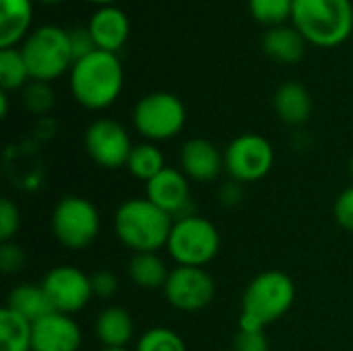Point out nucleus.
<instances>
[{
    "instance_id": "obj_6",
    "label": "nucleus",
    "mask_w": 353,
    "mask_h": 351,
    "mask_svg": "<svg viewBox=\"0 0 353 351\" xmlns=\"http://www.w3.org/2000/svg\"><path fill=\"white\" fill-rule=\"evenodd\" d=\"M132 124L149 143L170 141L178 137L186 124V108L182 99L168 91H155L141 97L132 110Z\"/></svg>"
},
{
    "instance_id": "obj_13",
    "label": "nucleus",
    "mask_w": 353,
    "mask_h": 351,
    "mask_svg": "<svg viewBox=\"0 0 353 351\" xmlns=\"http://www.w3.org/2000/svg\"><path fill=\"white\" fill-rule=\"evenodd\" d=\"M145 197L172 217L190 215V184L180 168H165L145 184Z\"/></svg>"
},
{
    "instance_id": "obj_29",
    "label": "nucleus",
    "mask_w": 353,
    "mask_h": 351,
    "mask_svg": "<svg viewBox=\"0 0 353 351\" xmlns=\"http://www.w3.org/2000/svg\"><path fill=\"white\" fill-rule=\"evenodd\" d=\"M21 225V213L10 199L0 201V240L10 242Z\"/></svg>"
},
{
    "instance_id": "obj_16",
    "label": "nucleus",
    "mask_w": 353,
    "mask_h": 351,
    "mask_svg": "<svg viewBox=\"0 0 353 351\" xmlns=\"http://www.w3.org/2000/svg\"><path fill=\"white\" fill-rule=\"evenodd\" d=\"M89 31L93 35V41L97 50L116 54L130 35V21L124 10L118 6H99L93 17L89 19Z\"/></svg>"
},
{
    "instance_id": "obj_7",
    "label": "nucleus",
    "mask_w": 353,
    "mask_h": 351,
    "mask_svg": "<svg viewBox=\"0 0 353 351\" xmlns=\"http://www.w3.org/2000/svg\"><path fill=\"white\" fill-rule=\"evenodd\" d=\"M296 300V285L281 271H265L256 275L244 290L242 312L259 319L265 327L290 312Z\"/></svg>"
},
{
    "instance_id": "obj_40",
    "label": "nucleus",
    "mask_w": 353,
    "mask_h": 351,
    "mask_svg": "<svg viewBox=\"0 0 353 351\" xmlns=\"http://www.w3.org/2000/svg\"><path fill=\"white\" fill-rule=\"evenodd\" d=\"M350 174H352V178H353V157H352V161H350Z\"/></svg>"
},
{
    "instance_id": "obj_14",
    "label": "nucleus",
    "mask_w": 353,
    "mask_h": 351,
    "mask_svg": "<svg viewBox=\"0 0 353 351\" xmlns=\"http://www.w3.org/2000/svg\"><path fill=\"white\" fill-rule=\"evenodd\" d=\"M83 333L74 319L64 312H50L33 323V351H79Z\"/></svg>"
},
{
    "instance_id": "obj_8",
    "label": "nucleus",
    "mask_w": 353,
    "mask_h": 351,
    "mask_svg": "<svg viewBox=\"0 0 353 351\" xmlns=\"http://www.w3.org/2000/svg\"><path fill=\"white\" fill-rule=\"evenodd\" d=\"M101 228L97 207L85 197H64L52 213L54 238L68 250L89 248Z\"/></svg>"
},
{
    "instance_id": "obj_32",
    "label": "nucleus",
    "mask_w": 353,
    "mask_h": 351,
    "mask_svg": "<svg viewBox=\"0 0 353 351\" xmlns=\"http://www.w3.org/2000/svg\"><path fill=\"white\" fill-rule=\"evenodd\" d=\"M91 288H93V296L101 300H110L118 292V277L112 271H97L91 275Z\"/></svg>"
},
{
    "instance_id": "obj_19",
    "label": "nucleus",
    "mask_w": 353,
    "mask_h": 351,
    "mask_svg": "<svg viewBox=\"0 0 353 351\" xmlns=\"http://www.w3.org/2000/svg\"><path fill=\"white\" fill-rule=\"evenodd\" d=\"M306 39L296 27L277 25L263 35V50L269 58L281 64H296L306 52Z\"/></svg>"
},
{
    "instance_id": "obj_31",
    "label": "nucleus",
    "mask_w": 353,
    "mask_h": 351,
    "mask_svg": "<svg viewBox=\"0 0 353 351\" xmlns=\"http://www.w3.org/2000/svg\"><path fill=\"white\" fill-rule=\"evenodd\" d=\"M25 265V252L12 244V242H2V248H0V269L2 273L6 275H12V273H19Z\"/></svg>"
},
{
    "instance_id": "obj_23",
    "label": "nucleus",
    "mask_w": 353,
    "mask_h": 351,
    "mask_svg": "<svg viewBox=\"0 0 353 351\" xmlns=\"http://www.w3.org/2000/svg\"><path fill=\"white\" fill-rule=\"evenodd\" d=\"M0 351H33V323L6 306L0 310Z\"/></svg>"
},
{
    "instance_id": "obj_4",
    "label": "nucleus",
    "mask_w": 353,
    "mask_h": 351,
    "mask_svg": "<svg viewBox=\"0 0 353 351\" xmlns=\"http://www.w3.org/2000/svg\"><path fill=\"white\" fill-rule=\"evenodd\" d=\"M27 62L31 81L52 83L72 68L74 56L70 48V35L58 25H41L33 29L21 48Z\"/></svg>"
},
{
    "instance_id": "obj_33",
    "label": "nucleus",
    "mask_w": 353,
    "mask_h": 351,
    "mask_svg": "<svg viewBox=\"0 0 353 351\" xmlns=\"http://www.w3.org/2000/svg\"><path fill=\"white\" fill-rule=\"evenodd\" d=\"M335 219L343 230L353 232V186L345 188L337 197V201H335Z\"/></svg>"
},
{
    "instance_id": "obj_1",
    "label": "nucleus",
    "mask_w": 353,
    "mask_h": 351,
    "mask_svg": "<svg viewBox=\"0 0 353 351\" xmlns=\"http://www.w3.org/2000/svg\"><path fill=\"white\" fill-rule=\"evenodd\" d=\"M124 70L116 54L95 50L70 68L72 97L87 110H105L122 93Z\"/></svg>"
},
{
    "instance_id": "obj_15",
    "label": "nucleus",
    "mask_w": 353,
    "mask_h": 351,
    "mask_svg": "<svg viewBox=\"0 0 353 351\" xmlns=\"http://www.w3.org/2000/svg\"><path fill=\"white\" fill-rule=\"evenodd\" d=\"M180 170L188 180L213 182L221 172H225L223 153L209 139H188L180 151Z\"/></svg>"
},
{
    "instance_id": "obj_5",
    "label": "nucleus",
    "mask_w": 353,
    "mask_h": 351,
    "mask_svg": "<svg viewBox=\"0 0 353 351\" xmlns=\"http://www.w3.org/2000/svg\"><path fill=\"white\" fill-rule=\"evenodd\" d=\"M221 246L219 230L205 217L199 215H184L174 219L168 252L180 267H203L209 265Z\"/></svg>"
},
{
    "instance_id": "obj_24",
    "label": "nucleus",
    "mask_w": 353,
    "mask_h": 351,
    "mask_svg": "<svg viewBox=\"0 0 353 351\" xmlns=\"http://www.w3.org/2000/svg\"><path fill=\"white\" fill-rule=\"evenodd\" d=\"M165 166V155L163 151L155 145V143H139L132 147L126 170L130 172V176H134L141 182H149L153 180L159 172H163Z\"/></svg>"
},
{
    "instance_id": "obj_17",
    "label": "nucleus",
    "mask_w": 353,
    "mask_h": 351,
    "mask_svg": "<svg viewBox=\"0 0 353 351\" xmlns=\"http://www.w3.org/2000/svg\"><path fill=\"white\" fill-rule=\"evenodd\" d=\"M275 114L292 126H302L312 114V97L308 89L298 81H288L277 87L273 97Z\"/></svg>"
},
{
    "instance_id": "obj_3",
    "label": "nucleus",
    "mask_w": 353,
    "mask_h": 351,
    "mask_svg": "<svg viewBox=\"0 0 353 351\" xmlns=\"http://www.w3.org/2000/svg\"><path fill=\"white\" fill-rule=\"evenodd\" d=\"M294 27L319 48H337L353 31L352 0H294Z\"/></svg>"
},
{
    "instance_id": "obj_9",
    "label": "nucleus",
    "mask_w": 353,
    "mask_h": 351,
    "mask_svg": "<svg viewBox=\"0 0 353 351\" xmlns=\"http://www.w3.org/2000/svg\"><path fill=\"white\" fill-rule=\"evenodd\" d=\"M223 163L232 180L250 184L263 180L271 172L275 163V151L265 137L256 132H244L225 147Z\"/></svg>"
},
{
    "instance_id": "obj_28",
    "label": "nucleus",
    "mask_w": 353,
    "mask_h": 351,
    "mask_svg": "<svg viewBox=\"0 0 353 351\" xmlns=\"http://www.w3.org/2000/svg\"><path fill=\"white\" fill-rule=\"evenodd\" d=\"M23 101H25V108L29 112H33V114H46L54 106V91L50 87V83L31 81L23 89Z\"/></svg>"
},
{
    "instance_id": "obj_38",
    "label": "nucleus",
    "mask_w": 353,
    "mask_h": 351,
    "mask_svg": "<svg viewBox=\"0 0 353 351\" xmlns=\"http://www.w3.org/2000/svg\"><path fill=\"white\" fill-rule=\"evenodd\" d=\"M99 351H128L126 348H103V350Z\"/></svg>"
},
{
    "instance_id": "obj_35",
    "label": "nucleus",
    "mask_w": 353,
    "mask_h": 351,
    "mask_svg": "<svg viewBox=\"0 0 353 351\" xmlns=\"http://www.w3.org/2000/svg\"><path fill=\"white\" fill-rule=\"evenodd\" d=\"M242 197H244V188L236 180H230L219 188V201L223 207H238Z\"/></svg>"
},
{
    "instance_id": "obj_26",
    "label": "nucleus",
    "mask_w": 353,
    "mask_h": 351,
    "mask_svg": "<svg viewBox=\"0 0 353 351\" xmlns=\"http://www.w3.org/2000/svg\"><path fill=\"white\" fill-rule=\"evenodd\" d=\"M248 8L259 23L277 27L292 19L294 0H248Z\"/></svg>"
},
{
    "instance_id": "obj_25",
    "label": "nucleus",
    "mask_w": 353,
    "mask_h": 351,
    "mask_svg": "<svg viewBox=\"0 0 353 351\" xmlns=\"http://www.w3.org/2000/svg\"><path fill=\"white\" fill-rule=\"evenodd\" d=\"M31 79L27 62L17 48H0V87L2 91L10 93L21 87H27Z\"/></svg>"
},
{
    "instance_id": "obj_2",
    "label": "nucleus",
    "mask_w": 353,
    "mask_h": 351,
    "mask_svg": "<svg viewBox=\"0 0 353 351\" xmlns=\"http://www.w3.org/2000/svg\"><path fill=\"white\" fill-rule=\"evenodd\" d=\"M174 217L153 205L147 197L124 201L114 215L118 240L137 252H157L168 246Z\"/></svg>"
},
{
    "instance_id": "obj_22",
    "label": "nucleus",
    "mask_w": 353,
    "mask_h": 351,
    "mask_svg": "<svg viewBox=\"0 0 353 351\" xmlns=\"http://www.w3.org/2000/svg\"><path fill=\"white\" fill-rule=\"evenodd\" d=\"M128 277L143 290H163L170 269L157 252H137L128 263Z\"/></svg>"
},
{
    "instance_id": "obj_12",
    "label": "nucleus",
    "mask_w": 353,
    "mask_h": 351,
    "mask_svg": "<svg viewBox=\"0 0 353 351\" xmlns=\"http://www.w3.org/2000/svg\"><path fill=\"white\" fill-rule=\"evenodd\" d=\"M41 288L46 290L54 310L64 314L81 312L93 298L91 277L72 265H58L50 269L41 279Z\"/></svg>"
},
{
    "instance_id": "obj_11",
    "label": "nucleus",
    "mask_w": 353,
    "mask_h": 351,
    "mask_svg": "<svg viewBox=\"0 0 353 351\" xmlns=\"http://www.w3.org/2000/svg\"><path fill=\"white\" fill-rule=\"evenodd\" d=\"M132 147L134 145L128 130L120 122L110 118H99L91 122L85 132V149L89 157L105 170L126 168Z\"/></svg>"
},
{
    "instance_id": "obj_20",
    "label": "nucleus",
    "mask_w": 353,
    "mask_h": 351,
    "mask_svg": "<svg viewBox=\"0 0 353 351\" xmlns=\"http://www.w3.org/2000/svg\"><path fill=\"white\" fill-rule=\"evenodd\" d=\"M33 21V0H0V48H14Z\"/></svg>"
},
{
    "instance_id": "obj_34",
    "label": "nucleus",
    "mask_w": 353,
    "mask_h": 351,
    "mask_svg": "<svg viewBox=\"0 0 353 351\" xmlns=\"http://www.w3.org/2000/svg\"><path fill=\"white\" fill-rule=\"evenodd\" d=\"M232 351H269V339L263 333H246V331H238V335L234 337Z\"/></svg>"
},
{
    "instance_id": "obj_27",
    "label": "nucleus",
    "mask_w": 353,
    "mask_h": 351,
    "mask_svg": "<svg viewBox=\"0 0 353 351\" xmlns=\"http://www.w3.org/2000/svg\"><path fill=\"white\" fill-rule=\"evenodd\" d=\"M134 351H188L184 339L168 329V327H153L149 331H145L139 341Z\"/></svg>"
},
{
    "instance_id": "obj_21",
    "label": "nucleus",
    "mask_w": 353,
    "mask_h": 351,
    "mask_svg": "<svg viewBox=\"0 0 353 351\" xmlns=\"http://www.w3.org/2000/svg\"><path fill=\"white\" fill-rule=\"evenodd\" d=\"M6 308L21 314L29 323H37L39 319L54 312V306H52L46 290L41 288V283L39 285L21 283V285L12 288L8 298H6Z\"/></svg>"
},
{
    "instance_id": "obj_37",
    "label": "nucleus",
    "mask_w": 353,
    "mask_h": 351,
    "mask_svg": "<svg viewBox=\"0 0 353 351\" xmlns=\"http://www.w3.org/2000/svg\"><path fill=\"white\" fill-rule=\"evenodd\" d=\"M87 2H93V4H99V6H110V4H114L116 0H87Z\"/></svg>"
},
{
    "instance_id": "obj_10",
    "label": "nucleus",
    "mask_w": 353,
    "mask_h": 351,
    "mask_svg": "<svg viewBox=\"0 0 353 351\" xmlns=\"http://www.w3.org/2000/svg\"><path fill=\"white\" fill-rule=\"evenodd\" d=\"M168 304L180 312H199L215 298V279L203 267H176L163 285Z\"/></svg>"
},
{
    "instance_id": "obj_30",
    "label": "nucleus",
    "mask_w": 353,
    "mask_h": 351,
    "mask_svg": "<svg viewBox=\"0 0 353 351\" xmlns=\"http://www.w3.org/2000/svg\"><path fill=\"white\" fill-rule=\"evenodd\" d=\"M68 35H70V48H72L74 62L81 60V58H85V56H89L91 52L97 50L89 27H74V29L68 31Z\"/></svg>"
},
{
    "instance_id": "obj_36",
    "label": "nucleus",
    "mask_w": 353,
    "mask_h": 351,
    "mask_svg": "<svg viewBox=\"0 0 353 351\" xmlns=\"http://www.w3.org/2000/svg\"><path fill=\"white\" fill-rule=\"evenodd\" d=\"M6 114H8V93L2 91L0 93V116L6 118Z\"/></svg>"
},
{
    "instance_id": "obj_18",
    "label": "nucleus",
    "mask_w": 353,
    "mask_h": 351,
    "mask_svg": "<svg viewBox=\"0 0 353 351\" xmlns=\"http://www.w3.org/2000/svg\"><path fill=\"white\" fill-rule=\"evenodd\" d=\"M95 337L103 348H126L134 333V323L122 306H108L95 319Z\"/></svg>"
},
{
    "instance_id": "obj_39",
    "label": "nucleus",
    "mask_w": 353,
    "mask_h": 351,
    "mask_svg": "<svg viewBox=\"0 0 353 351\" xmlns=\"http://www.w3.org/2000/svg\"><path fill=\"white\" fill-rule=\"evenodd\" d=\"M37 2H41V4H54V2H60V0H37Z\"/></svg>"
}]
</instances>
